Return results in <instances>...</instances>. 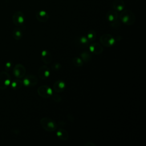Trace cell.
Returning a JSON list of instances; mask_svg holds the SVG:
<instances>
[{
  "instance_id": "1",
  "label": "cell",
  "mask_w": 146,
  "mask_h": 146,
  "mask_svg": "<svg viewBox=\"0 0 146 146\" xmlns=\"http://www.w3.org/2000/svg\"><path fill=\"white\" fill-rule=\"evenodd\" d=\"M40 123L42 128L48 132H53L57 128L55 121L48 117L42 118L40 120Z\"/></svg>"
},
{
  "instance_id": "2",
  "label": "cell",
  "mask_w": 146,
  "mask_h": 146,
  "mask_svg": "<svg viewBox=\"0 0 146 146\" xmlns=\"http://www.w3.org/2000/svg\"><path fill=\"white\" fill-rule=\"evenodd\" d=\"M120 18L123 23L127 25H131L133 24L135 20L133 14L129 10L123 11L120 15Z\"/></svg>"
},
{
  "instance_id": "3",
  "label": "cell",
  "mask_w": 146,
  "mask_h": 146,
  "mask_svg": "<svg viewBox=\"0 0 146 146\" xmlns=\"http://www.w3.org/2000/svg\"><path fill=\"white\" fill-rule=\"evenodd\" d=\"M38 94L39 95L43 98H48L52 94V89L48 86L43 85L38 88Z\"/></svg>"
},
{
  "instance_id": "4",
  "label": "cell",
  "mask_w": 146,
  "mask_h": 146,
  "mask_svg": "<svg viewBox=\"0 0 146 146\" xmlns=\"http://www.w3.org/2000/svg\"><path fill=\"white\" fill-rule=\"evenodd\" d=\"M100 41L102 44L106 47H110L113 46L115 42L114 38L109 34H105L102 35V36L100 38Z\"/></svg>"
},
{
  "instance_id": "5",
  "label": "cell",
  "mask_w": 146,
  "mask_h": 146,
  "mask_svg": "<svg viewBox=\"0 0 146 146\" xmlns=\"http://www.w3.org/2000/svg\"><path fill=\"white\" fill-rule=\"evenodd\" d=\"M38 74L40 79H45L50 76V70L47 66L43 65L39 68L38 71Z\"/></svg>"
},
{
  "instance_id": "6",
  "label": "cell",
  "mask_w": 146,
  "mask_h": 146,
  "mask_svg": "<svg viewBox=\"0 0 146 146\" xmlns=\"http://www.w3.org/2000/svg\"><path fill=\"white\" fill-rule=\"evenodd\" d=\"M37 78L33 75L29 74L23 80V84L26 86H34L37 84Z\"/></svg>"
},
{
  "instance_id": "7",
  "label": "cell",
  "mask_w": 146,
  "mask_h": 146,
  "mask_svg": "<svg viewBox=\"0 0 146 146\" xmlns=\"http://www.w3.org/2000/svg\"><path fill=\"white\" fill-rule=\"evenodd\" d=\"M14 73L16 77L18 78H23L26 73V69L21 64H17L14 68Z\"/></svg>"
},
{
  "instance_id": "8",
  "label": "cell",
  "mask_w": 146,
  "mask_h": 146,
  "mask_svg": "<svg viewBox=\"0 0 146 146\" xmlns=\"http://www.w3.org/2000/svg\"><path fill=\"white\" fill-rule=\"evenodd\" d=\"M13 22L16 25H20L24 22V17L23 14L20 11L16 12L13 17Z\"/></svg>"
},
{
  "instance_id": "9",
  "label": "cell",
  "mask_w": 146,
  "mask_h": 146,
  "mask_svg": "<svg viewBox=\"0 0 146 146\" xmlns=\"http://www.w3.org/2000/svg\"><path fill=\"white\" fill-rule=\"evenodd\" d=\"M90 50L93 53L96 55H99L103 52V48L100 44L98 43H93L90 44Z\"/></svg>"
},
{
  "instance_id": "10",
  "label": "cell",
  "mask_w": 146,
  "mask_h": 146,
  "mask_svg": "<svg viewBox=\"0 0 146 146\" xmlns=\"http://www.w3.org/2000/svg\"><path fill=\"white\" fill-rule=\"evenodd\" d=\"M42 60L45 64H49L52 60L51 53L47 50H43L41 52Z\"/></svg>"
},
{
  "instance_id": "11",
  "label": "cell",
  "mask_w": 146,
  "mask_h": 146,
  "mask_svg": "<svg viewBox=\"0 0 146 146\" xmlns=\"http://www.w3.org/2000/svg\"><path fill=\"white\" fill-rule=\"evenodd\" d=\"M65 83L62 80H57L53 84V89L55 92H59L63 91L65 88Z\"/></svg>"
},
{
  "instance_id": "12",
  "label": "cell",
  "mask_w": 146,
  "mask_h": 146,
  "mask_svg": "<svg viewBox=\"0 0 146 146\" xmlns=\"http://www.w3.org/2000/svg\"><path fill=\"white\" fill-rule=\"evenodd\" d=\"M56 136L59 139L63 141H66L68 138V133L66 129L60 128L56 133Z\"/></svg>"
},
{
  "instance_id": "13",
  "label": "cell",
  "mask_w": 146,
  "mask_h": 146,
  "mask_svg": "<svg viewBox=\"0 0 146 146\" xmlns=\"http://www.w3.org/2000/svg\"><path fill=\"white\" fill-rule=\"evenodd\" d=\"M36 18L40 22H46L48 18V15L47 13L43 11H39L36 14Z\"/></svg>"
},
{
  "instance_id": "14",
  "label": "cell",
  "mask_w": 146,
  "mask_h": 146,
  "mask_svg": "<svg viewBox=\"0 0 146 146\" xmlns=\"http://www.w3.org/2000/svg\"><path fill=\"white\" fill-rule=\"evenodd\" d=\"M107 19L110 22H114L117 18V14L115 11H110L107 15Z\"/></svg>"
},
{
  "instance_id": "15",
  "label": "cell",
  "mask_w": 146,
  "mask_h": 146,
  "mask_svg": "<svg viewBox=\"0 0 146 146\" xmlns=\"http://www.w3.org/2000/svg\"><path fill=\"white\" fill-rule=\"evenodd\" d=\"M80 56H81L83 60H84L86 62L89 61L91 59V54L88 51H84V52H83L81 54Z\"/></svg>"
},
{
  "instance_id": "16",
  "label": "cell",
  "mask_w": 146,
  "mask_h": 146,
  "mask_svg": "<svg viewBox=\"0 0 146 146\" xmlns=\"http://www.w3.org/2000/svg\"><path fill=\"white\" fill-rule=\"evenodd\" d=\"M72 62L73 64L76 66V67H81L83 66V60L82 59L78 58V57H75L74 58L72 59Z\"/></svg>"
},
{
  "instance_id": "17",
  "label": "cell",
  "mask_w": 146,
  "mask_h": 146,
  "mask_svg": "<svg viewBox=\"0 0 146 146\" xmlns=\"http://www.w3.org/2000/svg\"><path fill=\"white\" fill-rule=\"evenodd\" d=\"M116 3H117V5H116L115 4L114 5V8L116 10H118V11H121L124 8V3L122 1H115V2Z\"/></svg>"
},
{
  "instance_id": "18",
  "label": "cell",
  "mask_w": 146,
  "mask_h": 146,
  "mask_svg": "<svg viewBox=\"0 0 146 146\" xmlns=\"http://www.w3.org/2000/svg\"><path fill=\"white\" fill-rule=\"evenodd\" d=\"M13 36H14L15 39H16L17 40L20 39L22 38V34L21 31L18 29H15L13 31Z\"/></svg>"
},
{
  "instance_id": "19",
  "label": "cell",
  "mask_w": 146,
  "mask_h": 146,
  "mask_svg": "<svg viewBox=\"0 0 146 146\" xmlns=\"http://www.w3.org/2000/svg\"><path fill=\"white\" fill-rule=\"evenodd\" d=\"M95 35H96V34L95 31L91 30L87 34V38L90 40H93L95 38Z\"/></svg>"
},
{
  "instance_id": "20",
  "label": "cell",
  "mask_w": 146,
  "mask_h": 146,
  "mask_svg": "<svg viewBox=\"0 0 146 146\" xmlns=\"http://www.w3.org/2000/svg\"><path fill=\"white\" fill-rule=\"evenodd\" d=\"M22 83H21V81L19 80H16L13 82V83H12V87L14 88H19L20 87H21Z\"/></svg>"
},
{
  "instance_id": "21",
  "label": "cell",
  "mask_w": 146,
  "mask_h": 146,
  "mask_svg": "<svg viewBox=\"0 0 146 146\" xmlns=\"http://www.w3.org/2000/svg\"><path fill=\"white\" fill-rule=\"evenodd\" d=\"M51 96H52V99L55 102H61L62 98H61V97L59 95H58V94H54V95H52V94Z\"/></svg>"
},
{
  "instance_id": "22",
  "label": "cell",
  "mask_w": 146,
  "mask_h": 146,
  "mask_svg": "<svg viewBox=\"0 0 146 146\" xmlns=\"http://www.w3.org/2000/svg\"><path fill=\"white\" fill-rule=\"evenodd\" d=\"M62 68V66L59 63H55L52 64L51 66V68H52L54 70H59Z\"/></svg>"
},
{
  "instance_id": "23",
  "label": "cell",
  "mask_w": 146,
  "mask_h": 146,
  "mask_svg": "<svg viewBox=\"0 0 146 146\" xmlns=\"http://www.w3.org/2000/svg\"><path fill=\"white\" fill-rule=\"evenodd\" d=\"M88 39L87 38H86V36H82L80 38V42L82 44H87L88 43Z\"/></svg>"
}]
</instances>
